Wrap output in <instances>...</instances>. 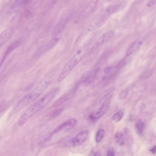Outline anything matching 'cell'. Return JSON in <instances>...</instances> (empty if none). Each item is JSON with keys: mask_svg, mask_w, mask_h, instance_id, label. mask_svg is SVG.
<instances>
[{"mask_svg": "<svg viewBox=\"0 0 156 156\" xmlns=\"http://www.w3.org/2000/svg\"><path fill=\"white\" fill-rule=\"evenodd\" d=\"M59 90L57 87L53 88L31 106L19 119L18 124L20 126L23 125L32 116L48 105L56 97Z\"/></svg>", "mask_w": 156, "mask_h": 156, "instance_id": "1", "label": "cell"}, {"mask_svg": "<svg viewBox=\"0 0 156 156\" xmlns=\"http://www.w3.org/2000/svg\"><path fill=\"white\" fill-rule=\"evenodd\" d=\"M49 85L47 82L39 84L32 92L23 98L17 104L15 110L19 111L39 97L45 91Z\"/></svg>", "mask_w": 156, "mask_h": 156, "instance_id": "2", "label": "cell"}, {"mask_svg": "<svg viewBox=\"0 0 156 156\" xmlns=\"http://www.w3.org/2000/svg\"><path fill=\"white\" fill-rule=\"evenodd\" d=\"M86 51V49L85 47H83L77 51L62 70L58 78L59 82L63 80L78 63L81 61L85 56Z\"/></svg>", "mask_w": 156, "mask_h": 156, "instance_id": "3", "label": "cell"}, {"mask_svg": "<svg viewBox=\"0 0 156 156\" xmlns=\"http://www.w3.org/2000/svg\"><path fill=\"white\" fill-rule=\"evenodd\" d=\"M89 134V131L87 130L83 131L69 139L66 142L65 145L67 147H75L80 146L85 142Z\"/></svg>", "mask_w": 156, "mask_h": 156, "instance_id": "4", "label": "cell"}, {"mask_svg": "<svg viewBox=\"0 0 156 156\" xmlns=\"http://www.w3.org/2000/svg\"><path fill=\"white\" fill-rule=\"evenodd\" d=\"M111 97L107 98L101 107L97 111L90 114V120L94 121L98 120L104 115L108 110L110 105Z\"/></svg>", "mask_w": 156, "mask_h": 156, "instance_id": "5", "label": "cell"}, {"mask_svg": "<svg viewBox=\"0 0 156 156\" xmlns=\"http://www.w3.org/2000/svg\"><path fill=\"white\" fill-rule=\"evenodd\" d=\"M77 124V120L74 118L67 120L60 124L51 133L48 137L50 138L53 135L65 130H70L75 127Z\"/></svg>", "mask_w": 156, "mask_h": 156, "instance_id": "6", "label": "cell"}, {"mask_svg": "<svg viewBox=\"0 0 156 156\" xmlns=\"http://www.w3.org/2000/svg\"><path fill=\"white\" fill-rule=\"evenodd\" d=\"M98 2L99 0H90L78 17L77 21L83 20L92 13L96 8Z\"/></svg>", "mask_w": 156, "mask_h": 156, "instance_id": "7", "label": "cell"}, {"mask_svg": "<svg viewBox=\"0 0 156 156\" xmlns=\"http://www.w3.org/2000/svg\"><path fill=\"white\" fill-rule=\"evenodd\" d=\"M14 32V29L9 28L6 29L0 34V49L8 42Z\"/></svg>", "mask_w": 156, "mask_h": 156, "instance_id": "8", "label": "cell"}, {"mask_svg": "<svg viewBox=\"0 0 156 156\" xmlns=\"http://www.w3.org/2000/svg\"><path fill=\"white\" fill-rule=\"evenodd\" d=\"M21 43L20 40H18L13 42L7 48L6 50L4 56L0 62V68L3 64L5 60L9 54L14 49L18 47Z\"/></svg>", "mask_w": 156, "mask_h": 156, "instance_id": "9", "label": "cell"}, {"mask_svg": "<svg viewBox=\"0 0 156 156\" xmlns=\"http://www.w3.org/2000/svg\"><path fill=\"white\" fill-rule=\"evenodd\" d=\"M75 92V90L74 89L70 90L57 100L53 104V106L54 107L58 106L69 100L73 96Z\"/></svg>", "mask_w": 156, "mask_h": 156, "instance_id": "10", "label": "cell"}, {"mask_svg": "<svg viewBox=\"0 0 156 156\" xmlns=\"http://www.w3.org/2000/svg\"><path fill=\"white\" fill-rule=\"evenodd\" d=\"M114 32L112 31H109L103 34L97 40L96 44L99 47H101L110 39L114 35Z\"/></svg>", "mask_w": 156, "mask_h": 156, "instance_id": "11", "label": "cell"}, {"mask_svg": "<svg viewBox=\"0 0 156 156\" xmlns=\"http://www.w3.org/2000/svg\"><path fill=\"white\" fill-rule=\"evenodd\" d=\"M68 20L67 19L61 20L54 28L53 31V34L54 36H56L60 34L65 28Z\"/></svg>", "mask_w": 156, "mask_h": 156, "instance_id": "12", "label": "cell"}, {"mask_svg": "<svg viewBox=\"0 0 156 156\" xmlns=\"http://www.w3.org/2000/svg\"><path fill=\"white\" fill-rule=\"evenodd\" d=\"M100 70V67H98L93 69L90 72L86 80V83L87 84H90L93 82Z\"/></svg>", "mask_w": 156, "mask_h": 156, "instance_id": "13", "label": "cell"}, {"mask_svg": "<svg viewBox=\"0 0 156 156\" xmlns=\"http://www.w3.org/2000/svg\"><path fill=\"white\" fill-rule=\"evenodd\" d=\"M135 127L137 133L139 135H141L143 133L144 125L142 120H138L135 124Z\"/></svg>", "mask_w": 156, "mask_h": 156, "instance_id": "14", "label": "cell"}, {"mask_svg": "<svg viewBox=\"0 0 156 156\" xmlns=\"http://www.w3.org/2000/svg\"><path fill=\"white\" fill-rule=\"evenodd\" d=\"M141 44V42L138 43L135 42L134 43L131 45L127 51L126 53V56H128L131 54L136 50Z\"/></svg>", "mask_w": 156, "mask_h": 156, "instance_id": "15", "label": "cell"}, {"mask_svg": "<svg viewBox=\"0 0 156 156\" xmlns=\"http://www.w3.org/2000/svg\"><path fill=\"white\" fill-rule=\"evenodd\" d=\"M154 72L153 69H150L144 71L141 74L140 76V79L141 80H146L151 77Z\"/></svg>", "mask_w": 156, "mask_h": 156, "instance_id": "16", "label": "cell"}, {"mask_svg": "<svg viewBox=\"0 0 156 156\" xmlns=\"http://www.w3.org/2000/svg\"><path fill=\"white\" fill-rule=\"evenodd\" d=\"M115 141L118 144L120 145H123L124 144L123 135L120 132L116 133L114 136Z\"/></svg>", "mask_w": 156, "mask_h": 156, "instance_id": "17", "label": "cell"}, {"mask_svg": "<svg viewBox=\"0 0 156 156\" xmlns=\"http://www.w3.org/2000/svg\"><path fill=\"white\" fill-rule=\"evenodd\" d=\"M105 133L104 130L103 129L100 130L98 131L95 137L96 142L99 143L102 141L104 136Z\"/></svg>", "mask_w": 156, "mask_h": 156, "instance_id": "18", "label": "cell"}, {"mask_svg": "<svg viewBox=\"0 0 156 156\" xmlns=\"http://www.w3.org/2000/svg\"><path fill=\"white\" fill-rule=\"evenodd\" d=\"M124 115V113L123 111L118 112L114 115L112 117V119L114 121L118 122L122 119Z\"/></svg>", "mask_w": 156, "mask_h": 156, "instance_id": "19", "label": "cell"}, {"mask_svg": "<svg viewBox=\"0 0 156 156\" xmlns=\"http://www.w3.org/2000/svg\"><path fill=\"white\" fill-rule=\"evenodd\" d=\"M111 53V52L109 51L104 53L100 57L98 62V64L100 65L104 62Z\"/></svg>", "mask_w": 156, "mask_h": 156, "instance_id": "20", "label": "cell"}, {"mask_svg": "<svg viewBox=\"0 0 156 156\" xmlns=\"http://www.w3.org/2000/svg\"><path fill=\"white\" fill-rule=\"evenodd\" d=\"M120 6V5L112 6L107 9L106 12L109 14L114 13L119 9Z\"/></svg>", "mask_w": 156, "mask_h": 156, "instance_id": "21", "label": "cell"}, {"mask_svg": "<svg viewBox=\"0 0 156 156\" xmlns=\"http://www.w3.org/2000/svg\"><path fill=\"white\" fill-rule=\"evenodd\" d=\"M114 87H112L104 91L101 95L102 98H104L107 96L114 90Z\"/></svg>", "mask_w": 156, "mask_h": 156, "instance_id": "22", "label": "cell"}, {"mask_svg": "<svg viewBox=\"0 0 156 156\" xmlns=\"http://www.w3.org/2000/svg\"><path fill=\"white\" fill-rule=\"evenodd\" d=\"M128 91L127 89H124L122 90L119 94L120 98L121 99L126 98L128 95Z\"/></svg>", "mask_w": 156, "mask_h": 156, "instance_id": "23", "label": "cell"}, {"mask_svg": "<svg viewBox=\"0 0 156 156\" xmlns=\"http://www.w3.org/2000/svg\"><path fill=\"white\" fill-rule=\"evenodd\" d=\"M29 0H16L15 4L17 6L26 5L28 3Z\"/></svg>", "mask_w": 156, "mask_h": 156, "instance_id": "24", "label": "cell"}, {"mask_svg": "<svg viewBox=\"0 0 156 156\" xmlns=\"http://www.w3.org/2000/svg\"><path fill=\"white\" fill-rule=\"evenodd\" d=\"M62 111V109L58 108L54 110L51 114V117L54 118L56 117L60 114Z\"/></svg>", "mask_w": 156, "mask_h": 156, "instance_id": "25", "label": "cell"}, {"mask_svg": "<svg viewBox=\"0 0 156 156\" xmlns=\"http://www.w3.org/2000/svg\"><path fill=\"white\" fill-rule=\"evenodd\" d=\"M126 62L124 59H123L121 60L118 63L117 66V67L118 69H120L124 67L126 65Z\"/></svg>", "mask_w": 156, "mask_h": 156, "instance_id": "26", "label": "cell"}, {"mask_svg": "<svg viewBox=\"0 0 156 156\" xmlns=\"http://www.w3.org/2000/svg\"><path fill=\"white\" fill-rule=\"evenodd\" d=\"M107 156H114L115 155L114 150L113 148H110L107 153Z\"/></svg>", "mask_w": 156, "mask_h": 156, "instance_id": "27", "label": "cell"}, {"mask_svg": "<svg viewBox=\"0 0 156 156\" xmlns=\"http://www.w3.org/2000/svg\"><path fill=\"white\" fill-rule=\"evenodd\" d=\"M156 0H150L147 4V6L151 7L154 6L156 3Z\"/></svg>", "mask_w": 156, "mask_h": 156, "instance_id": "28", "label": "cell"}, {"mask_svg": "<svg viewBox=\"0 0 156 156\" xmlns=\"http://www.w3.org/2000/svg\"><path fill=\"white\" fill-rule=\"evenodd\" d=\"M111 69L110 67H106L104 70V72L105 74H108L109 73Z\"/></svg>", "mask_w": 156, "mask_h": 156, "instance_id": "29", "label": "cell"}, {"mask_svg": "<svg viewBox=\"0 0 156 156\" xmlns=\"http://www.w3.org/2000/svg\"><path fill=\"white\" fill-rule=\"evenodd\" d=\"M156 146L154 145L153 148L149 150V151L153 154L156 153Z\"/></svg>", "mask_w": 156, "mask_h": 156, "instance_id": "30", "label": "cell"}, {"mask_svg": "<svg viewBox=\"0 0 156 156\" xmlns=\"http://www.w3.org/2000/svg\"><path fill=\"white\" fill-rule=\"evenodd\" d=\"M91 154H91L92 155L94 156L100 155V153L98 151H92Z\"/></svg>", "mask_w": 156, "mask_h": 156, "instance_id": "31", "label": "cell"}]
</instances>
